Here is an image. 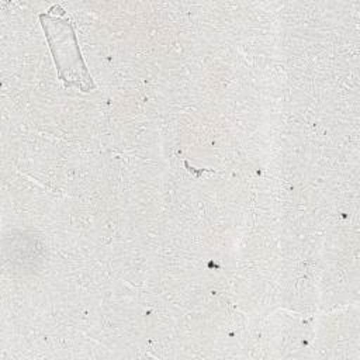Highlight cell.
<instances>
[{
    "mask_svg": "<svg viewBox=\"0 0 360 360\" xmlns=\"http://www.w3.org/2000/svg\"><path fill=\"white\" fill-rule=\"evenodd\" d=\"M45 38L53 56L58 77L66 87H76L84 93L94 89V82L82 58L79 42L70 21L53 14L52 8L39 15Z\"/></svg>",
    "mask_w": 360,
    "mask_h": 360,
    "instance_id": "6da1fadb",
    "label": "cell"
}]
</instances>
